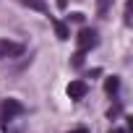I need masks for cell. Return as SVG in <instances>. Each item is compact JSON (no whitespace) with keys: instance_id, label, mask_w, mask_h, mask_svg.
<instances>
[{"instance_id":"6da1fadb","label":"cell","mask_w":133,"mask_h":133,"mask_svg":"<svg viewBox=\"0 0 133 133\" xmlns=\"http://www.w3.org/2000/svg\"><path fill=\"white\" fill-rule=\"evenodd\" d=\"M76 42H78V50H81V52H86V50H91V47L97 44V31H94V29H89V26H84V29L78 31Z\"/></svg>"},{"instance_id":"7a4b0ae2","label":"cell","mask_w":133,"mask_h":133,"mask_svg":"<svg viewBox=\"0 0 133 133\" xmlns=\"http://www.w3.org/2000/svg\"><path fill=\"white\" fill-rule=\"evenodd\" d=\"M21 52H24V44L8 42V39H0V60H3V57H18Z\"/></svg>"},{"instance_id":"3957f363","label":"cell","mask_w":133,"mask_h":133,"mask_svg":"<svg viewBox=\"0 0 133 133\" xmlns=\"http://www.w3.org/2000/svg\"><path fill=\"white\" fill-rule=\"evenodd\" d=\"M0 112H3V120H11L13 115H21L24 112V104L18 99H5L3 104H0Z\"/></svg>"},{"instance_id":"277c9868","label":"cell","mask_w":133,"mask_h":133,"mask_svg":"<svg viewBox=\"0 0 133 133\" xmlns=\"http://www.w3.org/2000/svg\"><path fill=\"white\" fill-rule=\"evenodd\" d=\"M65 91H68L71 99H84V97L89 94V86H86V81H71Z\"/></svg>"},{"instance_id":"5b68a950","label":"cell","mask_w":133,"mask_h":133,"mask_svg":"<svg viewBox=\"0 0 133 133\" xmlns=\"http://www.w3.org/2000/svg\"><path fill=\"white\" fill-rule=\"evenodd\" d=\"M52 29H55V34H57V39H68L71 37V31H68V26H65L63 21H57V18H52Z\"/></svg>"},{"instance_id":"8992f818","label":"cell","mask_w":133,"mask_h":133,"mask_svg":"<svg viewBox=\"0 0 133 133\" xmlns=\"http://www.w3.org/2000/svg\"><path fill=\"white\" fill-rule=\"evenodd\" d=\"M117 89H120V78H117V76H110V78L104 81V91H107V94H115Z\"/></svg>"},{"instance_id":"52a82bcc","label":"cell","mask_w":133,"mask_h":133,"mask_svg":"<svg viewBox=\"0 0 133 133\" xmlns=\"http://www.w3.org/2000/svg\"><path fill=\"white\" fill-rule=\"evenodd\" d=\"M24 5H29V8H34V11H39V13H47V5H44V0H21Z\"/></svg>"},{"instance_id":"ba28073f","label":"cell","mask_w":133,"mask_h":133,"mask_svg":"<svg viewBox=\"0 0 133 133\" xmlns=\"http://www.w3.org/2000/svg\"><path fill=\"white\" fill-rule=\"evenodd\" d=\"M110 3H112V0H97V11H99V16H104V13H107Z\"/></svg>"},{"instance_id":"9c48e42d","label":"cell","mask_w":133,"mask_h":133,"mask_svg":"<svg viewBox=\"0 0 133 133\" xmlns=\"http://www.w3.org/2000/svg\"><path fill=\"white\" fill-rule=\"evenodd\" d=\"M81 63H84V52H81V50H78V52H76V55H73V65H81Z\"/></svg>"},{"instance_id":"30bf717a","label":"cell","mask_w":133,"mask_h":133,"mask_svg":"<svg viewBox=\"0 0 133 133\" xmlns=\"http://www.w3.org/2000/svg\"><path fill=\"white\" fill-rule=\"evenodd\" d=\"M71 133H86V130H84V128H76V130H71Z\"/></svg>"},{"instance_id":"8fae6325","label":"cell","mask_w":133,"mask_h":133,"mask_svg":"<svg viewBox=\"0 0 133 133\" xmlns=\"http://www.w3.org/2000/svg\"><path fill=\"white\" fill-rule=\"evenodd\" d=\"M110 133H125V130H120V128H115V130H110Z\"/></svg>"}]
</instances>
